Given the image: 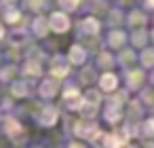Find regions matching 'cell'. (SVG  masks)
<instances>
[{
	"instance_id": "6da1fadb",
	"label": "cell",
	"mask_w": 154,
	"mask_h": 148,
	"mask_svg": "<svg viewBox=\"0 0 154 148\" xmlns=\"http://www.w3.org/2000/svg\"><path fill=\"white\" fill-rule=\"evenodd\" d=\"M53 28H55V30H66V17L55 15V17H53Z\"/></svg>"
},
{
	"instance_id": "7a4b0ae2",
	"label": "cell",
	"mask_w": 154,
	"mask_h": 148,
	"mask_svg": "<svg viewBox=\"0 0 154 148\" xmlns=\"http://www.w3.org/2000/svg\"><path fill=\"white\" fill-rule=\"evenodd\" d=\"M103 87H108V89H110V87H114V78H112V76L103 78Z\"/></svg>"
},
{
	"instance_id": "3957f363",
	"label": "cell",
	"mask_w": 154,
	"mask_h": 148,
	"mask_svg": "<svg viewBox=\"0 0 154 148\" xmlns=\"http://www.w3.org/2000/svg\"><path fill=\"white\" fill-rule=\"evenodd\" d=\"M152 2H154V0H152Z\"/></svg>"
}]
</instances>
